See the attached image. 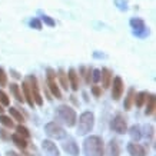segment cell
<instances>
[{
  "label": "cell",
  "instance_id": "9a60e30c",
  "mask_svg": "<svg viewBox=\"0 0 156 156\" xmlns=\"http://www.w3.org/2000/svg\"><path fill=\"white\" fill-rule=\"evenodd\" d=\"M103 156H120V145L116 139H112L106 146V152Z\"/></svg>",
  "mask_w": 156,
  "mask_h": 156
},
{
  "label": "cell",
  "instance_id": "e575fe53",
  "mask_svg": "<svg viewBox=\"0 0 156 156\" xmlns=\"http://www.w3.org/2000/svg\"><path fill=\"white\" fill-rule=\"evenodd\" d=\"M90 90H92V95L95 96V98H100V96H102V87H100V86L93 85Z\"/></svg>",
  "mask_w": 156,
  "mask_h": 156
},
{
  "label": "cell",
  "instance_id": "3957f363",
  "mask_svg": "<svg viewBox=\"0 0 156 156\" xmlns=\"http://www.w3.org/2000/svg\"><path fill=\"white\" fill-rule=\"evenodd\" d=\"M57 116L67 128H73L77 123V115H76L75 109L67 106V105H60L57 108Z\"/></svg>",
  "mask_w": 156,
  "mask_h": 156
},
{
  "label": "cell",
  "instance_id": "4316f807",
  "mask_svg": "<svg viewBox=\"0 0 156 156\" xmlns=\"http://www.w3.org/2000/svg\"><path fill=\"white\" fill-rule=\"evenodd\" d=\"M0 123L7 129H13L14 128L13 119L10 118V116H6V115H3V113H0Z\"/></svg>",
  "mask_w": 156,
  "mask_h": 156
},
{
  "label": "cell",
  "instance_id": "8fae6325",
  "mask_svg": "<svg viewBox=\"0 0 156 156\" xmlns=\"http://www.w3.org/2000/svg\"><path fill=\"white\" fill-rule=\"evenodd\" d=\"M42 149L46 156H60L59 147L56 146V143H53L50 139H44L42 142Z\"/></svg>",
  "mask_w": 156,
  "mask_h": 156
},
{
  "label": "cell",
  "instance_id": "277c9868",
  "mask_svg": "<svg viewBox=\"0 0 156 156\" xmlns=\"http://www.w3.org/2000/svg\"><path fill=\"white\" fill-rule=\"evenodd\" d=\"M46 83H48V89L53 98H56V99H63L62 90L56 82V72L53 70L52 67H48V69H46Z\"/></svg>",
  "mask_w": 156,
  "mask_h": 156
},
{
  "label": "cell",
  "instance_id": "4dcf8cb0",
  "mask_svg": "<svg viewBox=\"0 0 156 156\" xmlns=\"http://www.w3.org/2000/svg\"><path fill=\"white\" fill-rule=\"evenodd\" d=\"M7 86V75L3 67H0V87H5Z\"/></svg>",
  "mask_w": 156,
  "mask_h": 156
},
{
  "label": "cell",
  "instance_id": "f1b7e54d",
  "mask_svg": "<svg viewBox=\"0 0 156 156\" xmlns=\"http://www.w3.org/2000/svg\"><path fill=\"white\" fill-rule=\"evenodd\" d=\"M0 103L3 106H10V99H9V95L6 93L5 90L0 89Z\"/></svg>",
  "mask_w": 156,
  "mask_h": 156
},
{
  "label": "cell",
  "instance_id": "8d00e7d4",
  "mask_svg": "<svg viewBox=\"0 0 156 156\" xmlns=\"http://www.w3.org/2000/svg\"><path fill=\"white\" fill-rule=\"evenodd\" d=\"M10 75H12V77H14L16 80H19V79H22V76H20V73L17 70H14V69H10Z\"/></svg>",
  "mask_w": 156,
  "mask_h": 156
},
{
  "label": "cell",
  "instance_id": "30bf717a",
  "mask_svg": "<svg viewBox=\"0 0 156 156\" xmlns=\"http://www.w3.org/2000/svg\"><path fill=\"white\" fill-rule=\"evenodd\" d=\"M62 149L70 156H79V153H80L79 145L76 143L75 139H67V140H65V142L62 143Z\"/></svg>",
  "mask_w": 156,
  "mask_h": 156
},
{
  "label": "cell",
  "instance_id": "836d02e7",
  "mask_svg": "<svg viewBox=\"0 0 156 156\" xmlns=\"http://www.w3.org/2000/svg\"><path fill=\"white\" fill-rule=\"evenodd\" d=\"M92 82H93V83H99L100 82V70L99 69H93V70H92Z\"/></svg>",
  "mask_w": 156,
  "mask_h": 156
},
{
  "label": "cell",
  "instance_id": "f35d334b",
  "mask_svg": "<svg viewBox=\"0 0 156 156\" xmlns=\"http://www.w3.org/2000/svg\"><path fill=\"white\" fill-rule=\"evenodd\" d=\"M3 112H5V106L0 103V113H3Z\"/></svg>",
  "mask_w": 156,
  "mask_h": 156
},
{
  "label": "cell",
  "instance_id": "d6986e66",
  "mask_svg": "<svg viewBox=\"0 0 156 156\" xmlns=\"http://www.w3.org/2000/svg\"><path fill=\"white\" fill-rule=\"evenodd\" d=\"M135 95H136V90H135V87H130V89L128 90V95H126V98H125V102H123V108H125V110H130L133 106V100H135Z\"/></svg>",
  "mask_w": 156,
  "mask_h": 156
},
{
  "label": "cell",
  "instance_id": "4fadbf2b",
  "mask_svg": "<svg viewBox=\"0 0 156 156\" xmlns=\"http://www.w3.org/2000/svg\"><path fill=\"white\" fill-rule=\"evenodd\" d=\"M67 80H69V87H72V90H75V92L79 90V86H80L79 75H77V72L73 67H70L69 72H67Z\"/></svg>",
  "mask_w": 156,
  "mask_h": 156
},
{
  "label": "cell",
  "instance_id": "f546056e",
  "mask_svg": "<svg viewBox=\"0 0 156 156\" xmlns=\"http://www.w3.org/2000/svg\"><path fill=\"white\" fill-rule=\"evenodd\" d=\"M40 20H42V23L48 24V26H50V27H55V26H56V22H55L50 16H48V14H43Z\"/></svg>",
  "mask_w": 156,
  "mask_h": 156
},
{
  "label": "cell",
  "instance_id": "52a82bcc",
  "mask_svg": "<svg viewBox=\"0 0 156 156\" xmlns=\"http://www.w3.org/2000/svg\"><path fill=\"white\" fill-rule=\"evenodd\" d=\"M27 83L30 86V92H32V96H33V100H34V105L37 106H43V98L40 95V89H39V83H37V77L34 75H30L27 76Z\"/></svg>",
  "mask_w": 156,
  "mask_h": 156
},
{
  "label": "cell",
  "instance_id": "cb8c5ba5",
  "mask_svg": "<svg viewBox=\"0 0 156 156\" xmlns=\"http://www.w3.org/2000/svg\"><path fill=\"white\" fill-rule=\"evenodd\" d=\"M92 70H93L92 67H85V66H82L80 70H79V73H80L79 76H82V77L85 79V82L87 85H89L90 80H92Z\"/></svg>",
  "mask_w": 156,
  "mask_h": 156
},
{
  "label": "cell",
  "instance_id": "603a6c76",
  "mask_svg": "<svg viewBox=\"0 0 156 156\" xmlns=\"http://www.w3.org/2000/svg\"><path fill=\"white\" fill-rule=\"evenodd\" d=\"M147 95H149L147 92H139V93H136L135 95V100H133V105H136V108H143Z\"/></svg>",
  "mask_w": 156,
  "mask_h": 156
},
{
  "label": "cell",
  "instance_id": "e0dca14e",
  "mask_svg": "<svg viewBox=\"0 0 156 156\" xmlns=\"http://www.w3.org/2000/svg\"><path fill=\"white\" fill-rule=\"evenodd\" d=\"M145 105H146V109H145V113H146V116L153 115V113H155V109H156V96L155 95H147Z\"/></svg>",
  "mask_w": 156,
  "mask_h": 156
},
{
  "label": "cell",
  "instance_id": "ab89813d",
  "mask_svg": "<svg viewBox=\"0 0 156 156\" xmlns=\"http://www.w3.org/2000/svg\"><path fill=\"white\" fill-rule=\"evenodd\" d=\"M95 57H105V55L103 53H102V55H100V53H95Z\"/></svg>",
  "mask_w": 156,
  "mask_h": 156
},
{
  "label": "cell",
  "instance_id": "1f68e13d",
  "mask_svg": "<svg viewBox=\"0 0 156 156\" xmlns=\"http://www.w3.org/2000/svg\"><path fill=\"white\" fill-rule=\"evenodd\" d=\"M145 136L147 137V139H153V136H155V128H153V125H147L146 128H145Z\"/></svg>",
  "mask_w": 156,
  "mask_h": 156
},
{
  "label": "cell",
  "instance_id": "44dd1931",
  "mask_svg": "<svg viewBox=\"0 0 156 156\" xmlns=\"http://www.w3.org/2000/svg\"><path fill=\"white\" fill-rule=\"evenodd\" d=\"M10 92H12V95L14 96V99L17 100L19 103H23L24 102V98H23V93H22V90H20V86L17 83H10Z\"/></svg>",
  "mask_w": 156,
  "mask_h": 156
},
{
  "label": "cell",
  "instance_id": "7402d4cb",
  "mask_svg": "<svg viewBox=\"0 0 156 156\" xmlns=\"http://www.w3.org/2000/svg\"><path fill=\"white\" fill-rule=\"evenodd\" d=\"M56 77L59 79V83H60V86L63 87L65 90L69 89V80H67V73L63 69H59L56 73Z\"/></svg>",
  "mask_w": 156,
  "mask_h": 156
},
{
  "label": "cell",
  "instance_id": "d4e9b609",
  "mask_svg": "<svg viewBox=\"0 0 156 156\" xmlns=\"http://www.w3.org/2000/svg\"><path fill=\"white\" fill-rule=\"evenodd\" d=\"M16 133H17V135H20V136H23L24 139H30V136H32L30 130L24 126L23 123H20V125H17V126H16Z\"/></svg>",
  "mask_w": 156,
  "mask_h": 156
},
{
  "label": "cell",
  "instance_id": "74e56055",
  "mask_svg": "<svg viewBox=\"0 0 156 156\" xmlns=\"http://www.w3.org/2000/svg\"><path fill=\"white\" fill-rule=\"evenodd\" d=\"M7 156H20L17 153H14V152H7Z\"/></svg>",
  "mask_w": 156,
  "mask_h": 156
},
{
  "label": "cell",
  "instance_id": "6da1fadb",
  "mask_svg": "<svg viewBox=\"0 0 156 156\" xmlns=\"http://www.w3.org/2000/svg\"><path fill=\"white\" fill-rule=\"evenodd\" d=\"M83 155L85 156H103L105 143L100 136L92 135L83 140Z\"/></svg>",
  "mask_w": 156,
  "mask_h": 156
},
{
  "label": "cell",
  "instance_id": "7a4b0ae2",
  "mask_svg": "<svg viewBox=\"0 0 156 156\" xmlns=\"http://www.w3.org/2000/svg\"><path fill=\"white\" fill-rule=\"evenodd\" d=\"M77 135L85 136L87 133H90L93 130L95 126V115L92 112H83L77 119Z\"/></svg>",
  "mask_w": 156,
  "mask_h": 156
},
{
  "label": "cell",
  "instance_id": "9c48e42d",
  "mask_svg": "<svg viewBox=\"0 0 156 156\" xmlns=\"http://www.w3.org/2000/svg\"><path fill=\"white\" fill-rule=\"evenodd\" d=\"M110 86H112V99L113 100H120V98H122L123 92H125V83H123L122 77L120 76H116V77H113L112 79V83H110Z\"/></svg>",
  "mask_w": 156,
  "mask_h": 156
},
{
  "label": "cell",
  "instance_id": "484cf974",
  "mask_svg": "<svg viewBox=\"0 0 156 156\" xmlns=\"http://www.w3.org/2000/svg\"><path fill=\"white\" fill-rule=\"evenodd\" d=\"M9 112H10V116H12L14 120H17L19 123H24V122H26V119H24V116L22 115V112H20V110H17L16 108H10Z\"/></svg>",
  "mask_w": 156,
  "mask_h": 156
},
{
  "label": "cell",
  "instance_id": "7c38bea8",
  "mask_svg": "<svg viewBox=\"0 0 156 156\" xmlns=\"http://www.w3.org/2000/svg\"><path fill=\"white\" fill-rule=\"evenodd\" d=\"M128 152L130 156H146L147 152H146V147L139 145L137 142H130L128 145Z\"/></svg>",
  "mask_w": 156,
  "mask_h": 156
},
{
  "label": "cell",
  "instance_id": "ac0fdd59",
  "mask_svg": "<svg viewBox=\"0 0 156 156\" xmlns=\"http://www.w3.org/2000/svg\"><path fill=\"white\" fill-rule=\"evenodd\" d=\"M12 140H13V143L16 145V146L19 147L20 151H26L29 146V142L27 139H24L23 136H20V135H17V133H14V135H12Z\"/></svg>",
  "mask_w": 156,
  "mask_h": 156
},
{
  "label": "cell",
  "instance_id": "5b68a950",
  "mask_svg": "<svg viewBox=\"0 0 156 156\" xmlns=\"http://www.w3.org/2000/svg\"><path fill=\"white\" fill-rule=\"evenodd\" d=\"M130 27H132V32L133 34L136 36V37H140V39H145L149 36V29L146 27V23H145V20L140 19V17H132L130 22Z\"/></svg>",
  "mask_w": 156,
  "mask_h": 156
},
{
  "label": "cell",
  "instance_id": "d590c367",
  "mask_svg": "<svg viewBox=\"0 0 156 156\" xmlns=\"http://www.w3.org/2000/svg\"><path fill=\"white\" fill-rule=\"evenodd\" d=\"M10 136H12L10 132H7L6 129H0V139H2V140H9Z\"/></svg>",
  "mask_w": 156,
  "mask_h": 156
},
{
  "label": "cell",
  "instance_id": "5bb4252c",
  "mask_svg": "<svg viewBox=\"0 0 156 156\" xmlns=\"http://www.w3.org/2000/svg\"><path fill=\"white\" fill-rule=\"evenodd\" d=\"M112 79H113V73L110 69L108 67H103L100 70V82H102V87L103 89H109L110 87V83H112Z\"/></svg>",
  "mask_w": 156,
  "mask_h": 156
},
{
  "label": "cell",
  "instance_id": "ba28073f",
  "mask_svg": "<svg viewBox=\"0 0 156 156\" xmlns=\"http://www.w3.org/2000/svg\"><path fill=\"white\" fill-rule=\"evenodd\" d=\"M110 128L113 129L116 133H119V135H125V133L128 132V120H126V118L122 113H118L112 119Z\"/></svg>",
  "mask_w": 156,
  "mask_h": 156
},
{
  "label": "cell",
  "instance_id": "ffe728a7",
  "mask_svg": "<svg viewBox=\"0 0 156 156\" xmlns=\"http://www.w3.org/2000/svg\"><path fill=\"white\" fill-rule=\"evenodd\" d=\"M128 133H129V136L132 137L133 142H139L142 139V128L139 125H133L132 128L128 130Z\"/></svg>",
  "mask_w": 156,
  "mask_h": 156
},
{
  "label": "cell",
  "instance_id": "83f0119b",
  "mask_svg": "<svg viewBox=\"0 0 156 156\" xmlns=\"http://www.w3.org/2000/svg\"><path fill=\"white\" fill-rule=\"evenodd\" d=\"M29 26H30V27H33V29H36V30H42V27H43L42 20L37 19V17H33V19L30 20V22H29Z\"/></svg>",
  "mask_w": 156,
  "mask_h": 156
},
{
  "label": "cell",
  "instance_id": "2e32d148",
  "mask_svg": "<svg viewBox=\"0 0 156 156\" xmlns=\"http://www.w3.org/2000/svg\"><path fill=\"white\" fill-rule=\"evenodd\" d=\"M22 90H23V98H24V102H27V105L30 108H34V100H33V96H32V92H30V86H29L27 80H23L22 83Z\"/></svg>",
  "mask_w": 156,
  "mask_h": 156
},
{
  "label": "cell",
  "instance_id": "d6a6232c",
  "mask_svg": "<svg viewBox=\"0 0 156 156\" xmlns=\"http://www.w3.org/2000/svg\"><path fill=\"white\" fill-rule=\"evenodd\" d=\"M115 5L118 6V9L122 10V12L128 10V2L126 0H115Z\"/></svg>",
  "mask_w": 156,
  "mask_h": 156
},
{
  "label": "cell",
  "instance_id": "8992f818",
  "mask_svg": "<svg viewBox=\"0 0 156 156\" xmlns=\"http://www.w3.org/2000/svg\"><path fill=\"white\" fill-rule=\"evenodd\" d=\"M44 132L50 139H56V140H60V139H65L67 136V132L65 130V128H62L59 123L56 122H49L46 126H44Z\"/></svg>",
  "mask_w": 156,
  "mask_h": 156
}]
</instances>
